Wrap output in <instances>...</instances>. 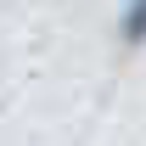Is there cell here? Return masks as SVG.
<instances>
[{"label": "cell", "instance_id": "cell-1", "mask_svg": "<svg viewBox=\"0 0 146 146\" xmlns=\"http://www.w3.org/2000/svg\"><path fill=\"white\" fill-rule=\"evenodd\" d=\"M118 34H124V45H146V0H129L124 23H118Z\"/></svg>", "mask_w": 146, "mask_h": 146}]
</instances>
